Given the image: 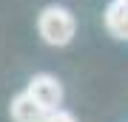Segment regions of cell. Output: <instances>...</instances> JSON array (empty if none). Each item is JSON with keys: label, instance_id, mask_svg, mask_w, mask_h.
<instances>
[{"label": "cell", "instance_id": "cell-3", "mask_svg": "<svg viewBox=\"0 0 128 122\" xmlns=\"http://www.w3.org/2000/svg\"><path fill=\"white\" fill-rule=\"evenodd\" d=\"M46 117H48V108L40 105L28 91H23V94H17L12 100V119L14 122H46Z\"/></svg>", "mask_w": 128, "mask_h": 122}, {"label": "cell", "instance_id": "cell-4", "mask_svg": "<svg viewBox=\"0 0 128 122\" xmlns=\"http://www.w3.org/2000/svg\"><path fill=\"white\" fill-rule=\"evenodd\" d=\"M105 28L120 40H128V3L125 0H114L105 9Z\"/></svg>", "mask_w": 128, "mask_h": 122}, {"label": "cell", "instance_id": "cell-6", "mask_svg": "<svg viewBox=\"0 0 128 122\" xmlns=\"http://www.w3.org/2000/svg\"><path fill=\"white\" fill-rule=\"evenodd\" d=\"M125 3H128V0H125Z\"/></svg>", "mask_w": 128, "mask_h": 122}, {"label": "cell", "instance_id": "cell-2", "mask_svg": "<svg viewBox=\"0 0 128 122\" xmlns=\"http://www.w3.org/2000/svg\"><path fill=\"white\" fill-rule=\"evenodd\" d=\"M26 91L40 105H46L48 111L60 108V102H63V88H60L57 77H51V74H34V77L28 80V88Z\"/></svg>", "mask_w": 128, "mask_h": 122}, {"label": "cell", "instance_id": "cell-1", "mask_svg": "<svg viewBox=\"0 0 128 122\" xmlns=\"http://www.w3.org/2000/svg\"><path fill=\"white\" fill-rule=\"evenodd\" d=\"M37 31L48 45H68L74 31H77V23H74L71 11L63 6H48L46 11L37 20Z\"/></svg>", "mask_w": 128, "mask_h": 122}, {"label": "cell", "instance_id": "cell-5", "mask_svg": "<svg viewBox=\"0 0 128 122\" xmlns=\"http://www.w3.org/2000/svg\"><path fill=\"white\" fill-rule=\"evenodd\" d=\"M46 122H77V117L68 114V111H63V108H54V111H48Z\"/></svg>", "mask_w": 128, "mask_h": 122}]
</instances>
